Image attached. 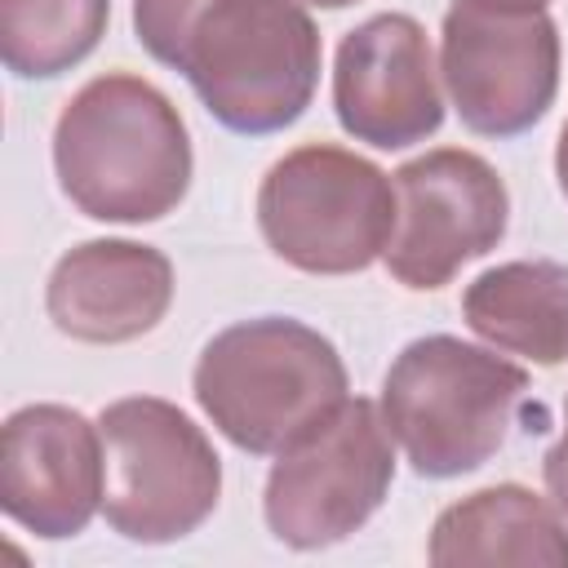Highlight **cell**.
I'll use <instances>...</instances> for the list:
<instances>
[{
	"label": "cell",
	"mask_w": 568,
	"mask_h": 568,
	"mask_svg": "<svg viewBox=\"0 0 568 568\" xmlns=\"http://www.w3.org/2000/svg\"><path fill=\"white\" fill-rule=\"evenodd\" d=\"M320 31L297 0H204L173 67L231 133H280L315 98Z\"/></svg>",
	"instance_id": "277c9868"
},
{
	"label": "cell",
	"mask_w": 568,
	"mask_h": 568,
	"mask_svg": "<svg viewBox=\"0 0 568 568\" xmlns=\"http://www.w3.org/2000/svg\"><path fill=\"white\" fill-rule=\"evenodd\" d=\"M257 226L271 253L306 275H351L386 253L395 182L342 146H297L257 186Z\"/></svg>",
	"instance_id": "8992f818"
},
{
	"label": "cell",
	"mask_w": 568,
	"mask_h": 568,
	"mask_svg": "<svg viewBox=\"0 0 568 568\" xmlns=\"http://www.w3.org/2000/svg\"><path fill=\"white\" fill-rule=\"evenodd\" d=\"M337 124L377 151L426 142L444 124L430 40L408 13H377L346 31L333 67Z\"/></svg>",
	"instance_id": "30bf717a"
},
{
	"label": "cell",
	"mask_w": 568,
	"mask_h": 568,
	"mask_svg": "<svg viewBox=\"0 0 568 568\" xmlns=\"http://www.w3.org/2000/svg\"><path fill=\"white\" fill-rule=\"evenodd\" d=\"M555 178H559V191L568 195V124H564L559 146H555Z\"/></svg>",
	"instance_id": "d6986e66"
},
{
	"label": "cell",
	"mask_w": 568,
	"mask_h": 568,
	"mask_svg": "<svg viewBox=\"0 0 568 568\" xmlns=\"http://www.w3.org/2000/svg\"><path fill=\"white\" fill-rule=\"evenodd\" d=\"M306 4H315V9H346V4H355V0H306Z\"/></svg>",
	"instance_id": "ffe728a7"
},
{
	"label": "cell",
	"mask_w": 568,
	"mask_h": 568,
	"mask_svg": "<svg viewBox=\"0 0 568 568\" xmlns=\"http://www.w3.org/2000/svg\"><path fill=\"white\" fill-rule=\"evenodd\" d=\"M524 390L528 373L506 355L430 333L390 359L377 408L417 475L457 479L506 444Z\"/></svg>",
	"instance_id": "3957f363"
},
{
	"label": "cell",
	"mask_w": 568,
	"mask_h": 568,
	"mask_svg": "<svg viewBox=\"0 0 568 568\" xmlns=\"http://www.w3.org/2000/svg\"><path fill=\"white\" fill-rule=\"evenodd\" d=\"M426 559L435 568L470 564H537L568 568V528L559 506L524 484H493L453 501L435 528Z\"/></svg>",
	"instance_id": "4fadbf2b"
},
{
	"label": "cell",
	"mask_w": 568,
	"mask_h": 568,
	"mask_svg": "<svg viewBox=\"0 0 568 568\" xmlns=\"http://www.w3.org/2000/svg\"><path fill=\"white\" fill-rule=\"evenodd\" d=\"M0 506L36 537H75L102 510V430L62 404L9 413L0 439Z\"/></svg>",
	"instance_id": "8fae6325"
},
{
	"label": "cell",
	"mask_w": 568,
	"mask_h": 568,
	"mask_svg": "<svg viewBox=\"0 0 568 568\" xmlns=\"http://www.w3.org/2000/svg\"><path fill=\"white\" fill-rule=\"evenodd\" d=\"M466 324L497 351L541 368L568 359V271L555 262H501L462 297Z\"/></svg>",
	"instance_id": "5bb4252c"
},
{
	"label": "cell",
	"mask_w": 568,
	"mask_h": 568,
	"mask_svg": "<svg viewBox=\"0 0 568 568\" xmlns=\"http://www.w3.org/2000/svg\"><path fill=\"white\" fill-rule=\"evenodd\" d=\"M439 75L470 133H528L559 93V31L537 13L453 4L439 36Z\"/></svg>",
	"instance_id": "9c48e42d"
},
{
	"label": "cell",
	"mask_w": 568,
	"mask_h": 568,
	"mask_svg": "<svg viewBox=\"0 0 568 568\" xmlns=\"http://www.w3.org/2000/svg\"><path fill=\"white\" fill-rule=\"evenodd\" d=\"M102 515L142 546L191 537L222 497V457L169 399L129 395L102 408Z\"/></svg>",
	"instance_id": "5b68a950"
},
{
	"label": "cell",
	"mask_w": 568,
	"mask_h": 568,
	"mask_svg": "<svg viewBox=\"0 0 568 568\" xmlns=\"http://www.w3.org/2000/svg\"><path fill=\"white\" fill-rule=\"evenodd\" d=\"M395 231L386 271L404 288H444L466 262L497 248L510 222V195L497 169L462 146L408 160L395 178Z\"/></svg>",
	"instance_id": "ba28073f"
},
{
	"label": "cell",
	"mask_w": 568,
	"mask_h": 568,
	"mask_svg": "<svg viewBox=\"0 0 568 568\" xmlns=\"http://www.w3.org/2000/svg\"><path fill=\"white\" fill-rule=\"evenodd\" d=\"M395 444L373 399H346L297 444L275 453L262 515L275 541L320 550L346 541L386 501Z\"/></svg>",
	"instance_id": "52a82bcc"
},
{
	"label": "cell",
	"mask_w": 568,
	"mask_h": 568,
	"mask_svg": "<svg viewBox=\"0 0 568 568\" xmlns=\"http://www.w3.org/2000/svg\"><path fill=\"white\" fill-rule=\"evenodd\" d=\"M173 302V266L138 240H84L58 257L44 306L58 333L115 346L151 333Z\"/></svg>",
	"instance_id": "7c38bea8"
},
{
	"label": "cell",
	"mask_w": 568,
	"mask_h": 568,
	"mask_svg": "<svg viewBox=\"0 0 568 568\" xmlns=\"http://www.w3.org/2000/svg\"><path fill=\"white\" fill-rule=\"evenodd\" d=\"M541 475H546L550 501L559 506V515H568V408H564V430H559L555 448H550L546 462H541Z\"/></svg>",
	"instance_id": "e0dca14e"
},
{
	"label": "cell",
	"mask_w": 568,
	"mask_h": 568,
	"mask_svg": "<svg viewBox=\"0 0 568 568\" xmlns=\"http://www.w3.org/2000/svg\"><path fill=\"white\" fill-rule=\"evenodd\" d=\"M191 386L204 417L244 453H284L351 399L337 346L293 315L240 320L209 337Z\"/></svg>",
	"instance_id": "7a4b0ae2"
},
{
	"label": "cell",
	"mask_w": 568,
	"mask_h": 568,
	"mask_svg": "<svg viewBox=\"0 0 568 568\" xmlns=\"http://www.w3.org/2000/svg\"><path fill=\"white\" fill-rule=\"evenodd\" d=\"M62 195L93 222H160L191 186V138L178 106L142 75L89 80L53 124Z\"/></svg>",
	"instance_id": "6da1fadb"
},
{
	"label": "cell",
	"mask_w": 568,
	"mask_h": 568,
	"mask_svg": "<svg viewBox=\"0 0 568 568\" xmlns=\"http://www.w3.org/2000/svg\"><path fill=\"white\" fill-rule=\"evenodd\" d=\"M111 18V0H0V53L22 80H53L84 62Z\"/></svg>",
	"instance_id": "9a60e30c"
},
{
	"label": "cell",
	"mask_w": 568,
	"mask_h": 568,
	"mask_svg": "<svg viewBox=\"0 0 568 568\" xmlns=\"http://www.w3.org/2000/svg\"><path fill=\"white\" fill-rule=\"evenodd\" d=\"M204 0H133V31H138V44L173 67V53L182 44V31L191 27V18L200 13Z\"/></svg>",
	"instance_id": "2e32d148"
},
{
	"label": "cell",
	"mask_w": 568,
	"mask_h": 568,
	"mask_svg": "<svg viewBox=\"0 0 568 568\" xmlns=\"http://www.w3.org/2000/svg\"><path fill=\"white\" fill-rule=\"evenodd\" d=\"M453 4H475V9H493V13H537V9H546V0H453Z\"/></svg>",
	"instance_id": "ac0fdd59"
}]
</instances>
